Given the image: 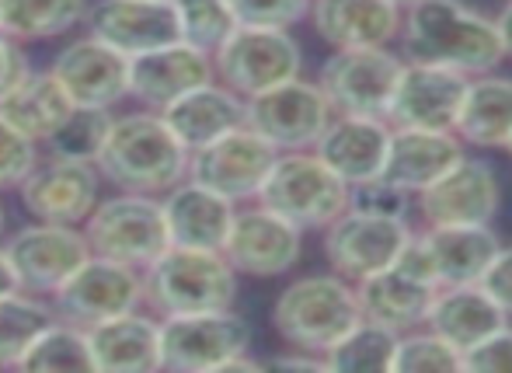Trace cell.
Masks as SVG:
<instances>
[{
	"mask_svg": "<svg viewBox=\"0 0 512 373\" xmlns=\"http://www.w3.org/2000/svg\"><path fill=\"white\" fill-rule=\"evenodd\" d=\"M49 70L67 88L74 105L84 109H115L122 98H129L133 60L91 32L84 39L67 42Z\"/></svg>",
	"mask_w": 512,
	"mask_h": 373,
	"instance_id": "2e32d148",
	"label": "cell"
},
{
	"mask_svg": "<svg viewBox=\"0 0 512 373\" xmlns=\"http://www.w3.org/2000/svg\"><path fill=\"white\" fill-rule=\"evenodd\" d=\"M394 370L401 373H432V370H464V353L436 335L432 328L418 335H405L398 346Z\"/></svg>",
	"mask_w": 512,
	"mask_h": 373,
	"instance_id": "f35d334b",
	"label": "cell"
},
{
	"mask_svg": "<svg viewBox=\"0 0 512 373\" xmlns=\"http://www.w3.org/2000/svg\"><path fill=\"white\" fill-rule=\"evenodd\" d=\"M237 276L241 272L223 251L171 245L154 265L143 269L147 307L161 318L227 311L237 300Z\"/></svg>",
	"mask_w": 512,
	"mask_h": 373,
	"instance_id": "3957f363",
	"label": "cell"
},
{
	"mask_svg": "<svg viewBox=\"0 0 512 373\" xmlns=\"http://www.w3.org/2000/svg\"><path fill=\"white\" fill-rule=\"evenodd\" d=\"M112 123H115L112 109H84V105H77V109L70 112L67 123L56 129L42 147H46L49 157H67V161L95 164Z\"/></svg>",
	"mask_w": 512,
	"mask_h": 373,
	"instance_id": "8d00e7d4",
	"label": "cell"
},
{
	"mask_svg": "<svg viewBox=\"0 0 512 373\" xmlns=\"http://www.w3.org/2000/svg\"><path fill=\"white\" fill-rule=\"evenodd\" d=\"M398 346H401V332L363 318L342 342H335V346L324 353V363H328V370H342V373L394 370Z\"/></svg>",
	"mask_w": 512,
	"mask_h": 373,
	"instance_id": "d590c367",
	"label": "cell"
},
{
	"mask_svg": "<svg viewBox=\"0 0 512 373\" xmlns=\"http://www.w3.org/2000/svg\"><path fill=\"white\" fill-rule=\"evenodd\" d=\"M387 150H391V126L387 119L338 116L317 140L314 154L349 185H363L384 175Z\"/></svg>",
	"mask_w": 512,
	"mask_h": 373,
	"instance_id": "cb8c5ba5",
	"label": "cell"
},
{
	"mask_svg": "<svg viewBox=\"0 0 512 373\" xmlns=\"http://www.w3.org/2000/svg\"><path fill=\"white\" fill-rule=\"evenodd\" d=\"M331 119H335V109L324 88L300 81V77L248 98V126L279 150L317 147Z\"/></svg>",
	"mask_w": 512,
	"mask_h": 373,
	"instance_id": "4fadbf2b",
	"label": "cell"
},
{
	"mask_svg": "<svg viewBox=\"0 0 512 373\" xmlns=\"http://www.w3.org/2000/svg\"><path fill=\"white\" fill-rule=\"evenodd\" d=\"M28 74H32V67H28V56L21 49V42L14 35L0 32V98L18 81H25Z\"/></svg>",
	"mask_w": 512,
	"mask_h": 373,
	"instance_id": "ee69618b",
	"label": "cell"
},
{
	"mask_svg": "<svg viewBox=\"0 0 512 373\" xmlns=\"http://www.w3.org/2000/svg\"><path fill=\"white\" fill-rule=\"evenodd\" d=\"M408 196L401 185L387 182L384 175L373 178V182H363V185H352V203L356 210H366V213H384V217H405L408 210Z\"/></svg>",
	"mask_w": 512,
	"mask_h": 373,
	"instance_id": "b9f144b4",
	"label": "cell"
},
{
	"mask_svg": "<svg viewBox=\"0 0 512 373\" xmlns=\"http://www.w3.org/2000/svg\"><path fill=\"white\" fill-rule=\"evenodd\" d=\"M408 241L411 231L405 217H384V213H366L349 206L324 234V255L338 276L359 283V279L398 262Z\"/></svg>",
	"mask_w": 512,
	"mask_h": 373,
	"instance_id": "9a60e30c",
	"label": "cell"
},
{
	"mask_svg": "<svg viewBox=\"0 0 512 373\" xmlns=\"http://www.w3.org/2000/svg\"><path fill=\"white\" fill-rule=\"evenodd\" d=\"M248 349L251 325L230 307L161 318V370H258V363L248 360Z\"/></svg>",
	"mask_w": 512,
	"mask_h": 373,
	"instance_id": "8992f818",
	"label": "cell"
},
{
	"mask_svg": "<svg viewBox=\"0 0 512 373\" xmlns=\"http://www.w3.org/2000/svg\"><path fill=\"white\" fill-rule=\"evenodd\" d=\"M464 370L512 373V328L502 325L499 332H492L485 342H478L474 349H467V353H464Z\"/></svg>",
	"mask_w": 512,
	"mask_h": 373,
	"instance_id": "7bdbcfd3",
	"label": "cell"
},
{
	"mask_svg": "<svg viewBox=\"0 0 512 373\" xmlns=\"http://www.w3.org/2000/svg\"><path fill=\"white\" fill-rule=\"evenodd\" d=\"M161 203H164V220H168V231H171V245L206 248V251L227 248L230 227H234L237 217L234 199L185 178L171 192H164Z\"/></svg>",
	"mask_w": 512,
	"mask_h": 373,
	"instance_id": "603a6c76",
	"label": "cell"
},
{
	"mask_svg": "<svg viewBox=\"0 0 512 373\" xmlns=\"http://www.w3.org/2000/svg\"><path fill=\"white\" fill-rule=\"evenodd\" d=\"M84 234L95 255L133 265V269H147L171 248L164 203L143 192H115L102 199L84 224Z\"/></svg>",
	"mask_w": 512,
	"mask_h": 373,
	"instance_id": "52a82bcc",
	"label": "cell"
},
{
	"mask_svg": "<svg viewBox=\"0 0 512 373\" xmlns=\"http://www.w3.org/2000/svg\"><path fill=\"white\" fill-rule=\"evenodd\" d=\"M471 77L436 63H405L401 81L394 88L387 123L411 129H453L464 109Z\"/></svg>",
	"mask_w": 512,
	"mask_h": 373,
	"instance_id": "ac0fdd59",
	"label": "cell"
},
{
	"mask_svg": "<svg viewBox=\"0 0 512 373\" xmlns=\"http://www.w3.org/2000/svg\"><path fill=\"white\" fill-rule=\"evenodd\" d=\"M436 290L439 286L408 276V272L398 269V265H387V269L359 279V286H356L363 318L394 328V332H401V335L418 325H425Z\"/></svg>",
	"mask_w": 512,
	"mask_h": 373,
	"instance_id": "f1b7e54d",
	"label": "cell"
},
{
	"mask_svg": "<svg viewBox=\"0 0 512 373\" xmlns=\"http://www.w3.org/2000/svg\"><path fill=\"white\" fill-rule=\"evenodd\" d=\"M405 60L377 49H335L321 67V88L328 95L331 109L338 116H363V119H387L391 116L394 88L401 81Z\"/></svg>",
	"mask_w": 512,
	"mask_h": 373,
	"instance_id": "9c48e42d",
	"label": "cell"
},
{
	"mask_svg": "<svg viewBox=\"0 0 512 373\" xmlns=\"http://www.w3.org/2000/svg\"><path fill=\"white\" fill-rule=\"evenodd\" d=\"M88 32L133 56L182 42V25L171 0H98L88 14Z\"/></svg>",
	"mask_w": 512,
	"mask_h": 373,
	"instance_id": "44dd1931",
	"label": "cell"
},
{
	"mask_svg": "<svg viewBox=\"0 0 512 373\" xmlns=\"http://www.w3.org/2000/svg\"><path fill=\"white\" fill-rule=\"evenodd\" d=\"M283 150L272 147L262 133H255L248 123L223 133L220 140L206 143V147L189 154V178L206 189L220 192V196L244 203V199H258L269 171L276 168Z\"/></svg>",
	"mask_w": 512,
	"mask_h": 373,
	"instance_id": "8fae6325",
	"label": "cell"
},
{
	"mask_svg": "<svg viewBox=\"0 0 512 373\" xmlns=\"http://www.w3.org/2000/svg\"><path fill=\"white\" fill-rule=\"evenodd\" d=\"M216 81V60L206 49H196L189 42H171L154 53L133 56V77H129V98L143 109L164 112L182 95Z\"/></svg>",
	"mask_w": 512,
	"mask_h": 373,
	"instance_id": "ffe728a7",
	"label": "cell"
},
{
	"mask_svg": "<svg viewBox=\"0 0 512 373\" xmlns=\"http://www.w3.org/2000/svg\"><path fill=\"white\" fill-rule=\"evenodd\" d=\"M502 189L492 164L478 157H464L450 175H443L436 185L418 192V210L429 227L446 224H492L499 213Z\"/></svg>",
	"mask_w": 512,
	"mask_h": 373,
	"instance_id": "d6986e66",
	"label": "cell"
},
{
	"mask_svg": "<svg viewBox=\"0 0 512 373\" xmlns=\"http://www.w3.org/2000/svg\"><path fill=\"white\" fill-rule=\"evenodd\" d=\"M464 140L453 129H391V150H387L384 178L401 185L405 192H425L443 175H450L464 161Z\"/></svg>",
	"mask_w": 512,
	"mask_h": 373,
	"instance_id": "7402d4cb",
	"label": "cell"
},
{
	"mask_svg": "<svg viewBox=\"0 0 512 373\" xmlns=\"http://www.w3.org/2000/svg\"><path fill=\"white\" fill-rule=\"evenodd\" d=\"M258 203L297 224L300 231H328L349 210L352 185L317 154L283 150L258 192Z\"/></svg>",
	"mask_w": 512,
	"mask_h": 373,
	"instance_id": "5b68a950",
	"label": "cell"
},
{
	"mask_svg": "<svg viewBox=\"0 0 512 373\" xmlns=\"http://www.w3.org/2000/svg\"><path fill=\"white\" fill-rule=\"evenodd\" d=\"M300 251H304V231L258 203L251 210H237L223 255L244 276L272 279L290 272L300 262Z\"/></svg>",
	"mask_w": 512,
	"mask_h": 373,
	"instance_id": "e0dca14e",
	"label": "cell"
},
{
	"mask_svg": "<svg viewBox=\"0 0 512 373\" xmlns=\"http://www.w3.org/2000/svg\"><path fill=\"white\" fill-rule=\"evenodd\" d=\"M314 0H230L237 25L258 28H290L310 14Z\"/></svg>",
	"mask_w": 512,
	"mask_h": 373,
	"instance_id": "60d3db41",
	"label": "cell"
},
{
	"mask_svg": "<svg viewBox=\"0 0 512 373\" xmlns=\"http://www.w3.org/2000/svg\"><path fill=\"white\" fill-rule=\"evenodd\" d=\"M398 7H411V4H418V0H394Z\"/></svg>",
	"mask_w": 512,
	"mask_h": 373,
	"instance_id": "c3c4849f",
	"label": "cell"
},
{
	"mask_svg": "<svg viewBox=\"0 0 512 373\" xmlns=\"http://www.w3.org/2000/svg\"><path fill=\"white\" fill-rule=\"evenodd\" d=\"M171 4L182 25V42L206 53H216L237 28L230 0H171Z\"/></svg>",
	"mask_w": 512,
	"mask_h": 373,
	"instance_id": "74e56055",
	"label": "cell"
},
{
	"mask_svg": "<svg viewBox=\"0 0 512 373\" xmlns=\"http://www.w3.org/2000/svg\"><path fill=\"white\" fill-rule=\"evenodd\" d=\"M21 283H18V272H14L11 258H7L4 245H0V297H7V293H18Z\"/></svg>",
	"mask_w": 512,
	"mask_h": 373,
	"instance_id": "bcb514c9",
	"label": "cell"
},
{
	"mask_svg": "<svg viewBox=\"0 0 512 373\" xmlns=\"http://www.w3.org/2000/svg\"><path fill=\"white\" fill-rule=\"evenodd\" d=\"M506 318L509 314L502 311V304L481 283L439 286L436 297H432L425 328H432V332L443 335L450 346L467 353V349H474L478 342H485L492 332H499V328L506 325Z\"/></svg>",
	"mask_w": 512,
	"mask_h": 373,
	"instance_id": "484cf974",
	"label": "cell"
},
{
	"mask_svg": "<svg viewBox=\"0 0 512 373\" xmlns=\"http://www.w3.org/2000/svg\"><path fill=\"white\" fill-rule=\"evenodd\" d=\"M506 150H509V154H512V136H509V143H506Z\"/></svg>",
	"mask_w": 512,
	"mask_h": 373,
	"instance_id": "f907efd6",
	"label": "cell"
},
{
	"mask_svg": "<svg viewBox=\"0 0 512 373\" xmlns=\"http://www.w3.org/2000/svg\"><path fill=\"white\" fill-rule=\"evenodd\" d=\"M98 373H150L161 370V321L140 311L108 318L88 328Z\"/></svg>",
	"mask_w": 512,
	"mask_h": 373,
	"instance_id": "83f0119b",
	"label": "cell"
},
{
	"mask_svg": "<svg viewBox=\"0 0 512 373\" xmlns=\"http://www.w3.org/2000/svg\"><path fill=\"white\" fill-rule=\"evenodd\" d=\"M457 136L474 147H506L512 136V81L485 77L471 81L464 109L457 119Z\"/></svg>",
	"mask_w": 512,
	"mask_h": 373,
	"instance_id": "1f68e13d",
	"label": "cell"
},
{
	"mask_svg": "<svg viewBox=\"0 0 512 373\" xmlns=\"http://www.w3.org/2000/svg\"><path fill=\"white\" fill-rule=\"evenodd\" d=\"M56 321L53 300L39 293H7L0 297V367H21L32 342Z\"/></svg>",
	"mask_w": 512,
	"mask_h": 373,
	"instance_id": "836d02e7",
	"label": "cell"
},
{
	"mask_svg": "<svg viewBox=\"0 0 512 373\" xmlns=\"http://www.w3.org/2000/svg\"><path fill=\"white\" fill-rule=\"evenodd\" d=\"M4 220H7L4 217V203H0V231H4Z\"/></svg>",
	"mask_w": 512,
	"mask_h": 373,
	"instance_id": "681fc988",
	"label": "cell"
},
{
	"mask_svg": "<svg viewBox=\"0 0 512 373\" xmlns=\"http://www.w3.org/2000/svg\"><path fill=\"white\" fill-rule=\"evenodd\" d=\"M213 60L220 84H227L241 98H255L276 84L293 81L304 67V53L290 28L258 25H237L234 35L213 53Z\"/></svg>",
	"mask_w": 512,
	"mask_h": 373,
	"instance_id": "ba28073f",
	"label": "cell"
},
{
	"mask_svg": "<svg viewBox=\"0 0 512 373\" xmlns=\"http://www.w3.org/2000/svg\"><path fill=\"white\" fill-rule=\"evenodd\" d=\"M411 63H436L460 74H488L506 60L499 21L471 11L460 0H418L401 21Z\"/></svg>",
	"mask_w": 512,
	"mask_h": 373,
	"instance_id": "6da1fadb",
	"label": "cell"
},
{
	"mask_svg": "<svg viewBox=\"0 0 512 373\" xmlns=\"http://www.w3.org/2000/svg\"><path fill=\"white\" fill-rule=\"evenodd\" d=\"M39 147L42 143H35L32 136H25L7 119H0V192L21 189V182L39 164Z\"/></svg>",
	"mask_w": 512,
	"mask_h": 373,
	"instance_id": "ab89813d",
	"label": "cell"
},
{
	"mask_svg": "<svg viewBox=\"0 0 512 373\" xmlns=\"http://www.w3.org/2000/svg\"><path fill=\"white\" fill-rule=\"evenodd\" d=\"M74 98L67 95L53 70H32L25 81H18L0 98V119H7L14 129L32 136L35 143H46L74 112Z\"/></svg>",
	"mask_w": 512,
	"mask_h": 373,
	"instance_id": "4dcf8cb0",
	"label": "cell"
},
{
	"mask_svg": "<svg viewBox=\"0 0 512 373\" xmlns=\"http://www.w3.org/2000/svg\"><path fill=\"white\" fill-rule=\"evenodd\" d=\"M102 171L91 161H67V157H46L21 182V203L35 220L46 224L84 227L95 206L102 203Z\"/></svg>",
	"mask_w": 512,
	"mask_h": 373,
	"instance_id": "5bb4252c",
	"label": "cell"
},
{
	"mask_svg": "<svg viewBox=\"0 0 512 373\" xmlns=\"http://www.w3.org/2000/svg\"><path fill=\"white\" fill-rule=\"evenodd\" d=\"M4 251L18 272L21 290L39 293V297H53L95 255L84 227L46 224V220H35V224L14 231Z\"/></svg>",
	"mask_w": 512,
	"mask_h": 373,
	"instance_id": "7c38bea8",
	"label": "cell"
},
{
	"mask_svg": "<svg viewBox=\"0 0 512 373\" xmlns=\"http://www.w3.org/2000/svg\"><path fill=\"white\" fill-rule=\"evenodd\" d=\"M49 300L56 318L91 328L119 314L140 311L147 304V283H143V269L91 255Z\"/></svg>",
	"mask_w": 512,
	"mask_h": 373,
	"instance_id": "30bf717a",
	"label": "cell"
},
{
	"mask_svg": "<svg viewBox=\"0 0 512 373\" xmlns=\"http://www.w3.org/2000/svg\"><path fill=\"white\" fill-rule=\"evenodd\" d=\"M436 262L439 286H471L481 283L488 265L502 251L499 238L488 224H446L429 227L422 234Z\"/></svg>",
	"mask_w": 512,
	"mask_h": 373,
	"instance_id": "f546056e",
	"label": "cell"
},
{
	"mask_svg": "<svg viewBox=\"0 0 512 373\" xmlns=\"http://www.w3.org/2000/svg\"><path fill=\"white\" fill-rule=\"evenodd\" d=\"M91 0H0V32L18 42L56 39L88 21Z\"/></svg>",
	"mask_w": 512,
	"mask_h": 373,
	"instance_id": "d6a6232c",
	"label": "cell"
},
{
	"mask_svg": "<svg viewBox=\"0 0 512 373\" xmlns=\"http://www.w3.org/2000/svg\"><path fill=\"white\" fill-rule=\"evenodd\" d=\"M95 164L108 185L143 196H164L189 178V150L154 109L115 116Z\"/></svg>",
	"mask_w": 512,
	"mask_h": 373,
	"instance_id": "7a4b0ae2",
	"label": "cell"
},
{
	"mask_svg": "<svg viewBox=\"0 0 512 373\" xmlns=\"http://www.w3.org/2000/svg\"><path fill=\"white\" fill-rule=\"evenodd\" d=\"M363 321L356 286L345 276H304L272 304V328L300 353H328Z\"/></svg>",
	"mask_w": 512,
	"mask_h": 373,
	"instance_id": "277c9868",
	"label": "cell"
},
{
	"mask_svg": "<svg viewBox=\"0 0 512 373\" xmlns=\"http://www.w3.org/2000/svg\"><path fill=\"white\" fill-rule=\"evenodd\" d=\"M314 32L335 49H377L401 32L394 0H314Z\"/></svg>",
	"mask_w": 512,
	"mask_h": 373,
	"instance_id": "d4e9b609",
	"label": "cell"
},
{
	"mask_svg": "<svg viewBox=\"0 0 512 373\" xmlns=\"http://www.w3.org/2000/svg\"><path fill=\"white\" fill-rule=\"evenodd\" d=\"M161 116L192 154V150L206 147V143L220 140L223 133L248 123V98L230 91L227 84L209 81L203 88L182 95L175 105H168Z\"/></svg>",
	"mask_w": 512,
	"mask_h": 373,
	"instance_id": "4316f807",
	"label": "cell"
},
{
	"mask_svg": "<svg viewBox=\"0 0 512 373\" xmlns=\"http://www.w3.org/2000/svg\"><path fill=\"white\" fill-rule=\"evenodd\" d=\"M481 286L499 300L502 311L512 314V248H502L499 255H495V262L488 265Z\"/></svg>",
	"mask_w": 512,
	"mask_h": 373,
	"instance_id": "f6af8a7d",
	"label": "cell"
},
{
	"mask_svg": "<svg viewBox=\"0 0 512 373\" xmlns=\"http://www.w3.org/2000/svg\"><path fill=\"white\" fill-rule=\"evenodd\" d=\"M18 370L28 373H91L95 370V356H91L88 328L74 325V321L56 318L32 349L25 353Z\"/></svg>",
	"mask_w": 512,
	"mask_h": 373,
	"instance_id": "e575fe53",
	"label": "cell"
},
{
	"mask_svg": "<svg viewBox=\"0 0 512 373\" xmlns=\"http://www.w3.org/2000/svg\"><path fill=\"white\" fill-rule=\"evenodd\" d=\"M499 32H502V46H506V56H512V0L509 7L499 14Z\"/></svg>",
	"mask_w": 512,
	"mask_h": 373,
	"instance_id": "7dc6e473",
	"label": "cell"
}]
</instances>
